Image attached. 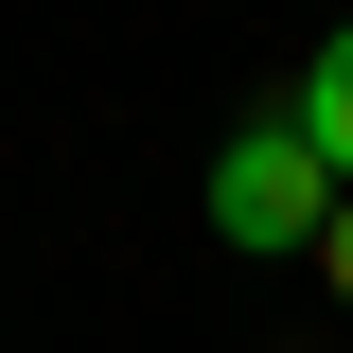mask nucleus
Here are the masks:
<instances>
[{
  "label": "nucleus",
  "mask_w": 353,
  "mask_h": 353,
  "mask_svg": "<svg viewBox=\"0 0 353 353\" xmlns=\"http://www.w3.org/2000/svg\"><path fill=\"white\" fill-rule=\"evenodd\" d=\"M212 230H230V248H318V230H336V159H318V141L301 124H248V141H230V159H212Z\"/></svg>",
  "instance_id": "obj_1"
},
{
  "label": "nucleus",
  "mask_w": 353,
  "mask_h": 353,
  "mask_svg": "<svg viewBox=\"0 0 353 353\" xmlns=\"http://www.w3.org/2000/svg\"><path fill=\"white\" fill-rule=\"evenodd\" d=\"M283 124H301L318 159H336V194H353V18H336L318 53H301V106H283Z\"/></svg>",
  "instance_id": "obj_2"
},
{
  "label": "nucleus",
  "mask_w": 353,
  "mask_h": 353,
  "mask_svg": "<svg viewBox=\"0 0 353 353\" xmlns=\"http://www.w3.org/2000/svg\"><path fill=\"white\" fill-rule=\"evenodd\" d=\"M318 265H336V301H353V194H336V230H318Z\"/></svg>",
  "instance_id": "obj_3"
}]
</instances>
